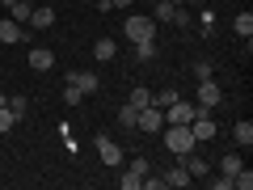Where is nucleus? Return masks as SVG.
I'll return each instance as SVG.
<instances>
[{"instance_id": "obj_1", "label": "nucleus", "mask_w": 253, "mask_h": 190, "mask_svg": "<svg viewBox=\"0 0 253 190\" xmlns=\"http://www.w3.org/2000/svg\"><path fill=\"white\" fill-rule=\"evenodd\" d=\"M161 140H165V148H169L177 161H181V156H190L194 148H199V144H194V136H190V127H177V123H165Z\"/></svg>"}, {"instance_id": "obj_2", "label": "nucleus", "mask_w": 253, "mask_h": 190, "mask_svg": "<svg viewBox=\"0 0 253 190\" xmlns=\"http://www.w3.org/2000/svg\"><path fill=\"white\" fill-rule=\"evenodd\" d=\"M123 34L131 38V43H148V38H156V21H152V13H131V17L123 21Z\"/></svg>"}, {"instance_id": "obj_3", "label": "nucleus", "mask_w": 253, "mask_h": 190, "mask_svg": "<svg viewBox=\"0 0 253 190\" xmlns=\"http://www.w3.org/2000/svg\"><path fill=\"white\" fill-rule=\"evenodd\" d=\"M135 131H144V136H161L165 131V110L161 106H144L135 118Z\"/></svg>"}, {"instance_id": "obj_4", "label": "nucleus", "mask_w": 253, "mask_h": 190, "mask_svg": "<svg viewBox=\"0 0 253 190\" xmlns=\"http://www.w3.org/2000/svg\"><path fill=\"white\" fill-rule=\"evenodd\" d=\"M93 144H97V156H101V165H110V169H123V165H126L123 148H118V144H114L110 136H97Z\"/></svg>"}, {"instance_id": "obj_5", "label": "nucleus", "mask_w": 253, "mask_h": 190, "mask_svg": "<svg viewBox=\"0 0 253 190\" xmlns=\"http://www.w3.org/2000/svg\"><path fill=\"white\" fill-rule=\"evenodd\" d=\"M199 114V106H194V101H169V106H165V123H177V127H190V118Z\"/></svg>"}, {"instance_id": "obj_6", "label": "nucleus", "mask_w": 253, "mask_h": 190, "mask_svg": "<svg viewBox=\"0 0 253 190\" xmlns=\"http://www.w3.org/2000/svg\"><path fill=\"white\" fill-rule=\"evenodd\" d=\"M190 136H194V144H207V140H215V123H211V110H199V114L190 118Z\"/></svg>"}, {"instance_id": "obj_7", "label": "nucleus", "mask_w": 253, "mask_h": 190, "mask_svg": "<svg viewBox=\"0 0 253 190\" xmlns=\"http://www.w3.org/2000/svg\"><path fill=\"white\" fill-rule=\"evenodd\" d=\"M219 101H224V89L215 85V76H211V81H199V101H194V106L199 110H215Z\"/></svg>"}, {"instance_id": "obj_8", "label": "nucleus", "mask_w": 253, "mask_h": 190, "mask_svg": "<svg viewBox=\"0 0 253 190\" xmlns=\"http://www.w3.org/2000/svg\"><path fill=\"white\" fill-rule=\"evenodd\" d=\"M161 182H165V186H169V190H181V186H190V182H194V178H190V173H186V165H173V169L169 173H161Z\"/></svg>"}, {"instance_id": "obj_9", "label": "nucleus", "mask_w": 253, "mask_h": 190, "mask_svg": "<svg viewBox=\"0 0 253 190\" xmlns=\"http://www.w3.org/2000/svg\"><path fill=\"white\" fill-rule=\"evenodd\" d=\"M30 68H34V72H51V68H55V51L34 47V51H30Z\"/></svg>"}, {"instance_id": "obj_10", "label": "nucleus", "mask_w": 253, "mask_h": 190, "mask_svg": "<svg viewBox=\"0 0 253 190\" xmlns=\"http://www.w3.org/2000/svg\"><path fill=\"white\" fill-rule=\"evenodd\" d=\"M72 85H76V89L84 93V97H89V93H97V89H101L97 72H72Z\"/></svg>"}, {"instance_id": "obj_11", "label": "nucleus", "mask_w": 253, "mask_h": 190, "mask_svg": "<svg viewBox=\"0 0 253 190\" xmlns=\"http://www.w3.org/2000/svg\"><path fill=\"white\" fill-rule=\"evenodd\" d=\"M181 165H186V173H190V178H207V173H211V165L203 161L199 152H190V156H181Z\"/></svg>"}, {"instance_id": "obj_12", "label": "nucleus", "mask_w": 253, "mask_h": 190, "mask_svg": "<svg viewBox=\"0 0 253 190\" xmlns=\"http://www.w3.org/2000/svg\"><path fill=\"white\" fill-rule=\"evenodd\" d=\"M173 13H177L173 0H156V4H152V21H156V26H161V21H165V26H173Z\"/></svg>"}, {"instance_id": "obj_13", "label": "nucleus", "mask_w": 253, "mask_h": 190, "mask_svg": "<svg viewBox=\"0 0 253 190\" xmlns=\"http://www.w3.org/2000/svg\"><path fill=\"white\" fill-rule=\"evenodd\" d=\"M114 55H118V43H114V38H97V43H93V59L106 63V59H114Z\"/></svg>"}, {"instance_id": "obj_14", "label": "nucleus", "mask_w": 253, "mask_h": 190, "mask_svg": "<svg viewBox=\"0 0 253 190\" xmlns=\"http://www.w3.org/2000/svg\"><path fill=\"white\" fill-rule=\"evenodd\" d=\"M241 169H245L241 152H224V156H219V173H228V178H232V173H241Z\"/></svg>"}, {"instance_id": "obj_15", "label": "nucleus", "mask_w": 253, "mask_h": 190, "mask_svg": "<svg viewBox=\"0 0 253 190\" xmlns=\"http://www.w3.org/2000/svg\"><path fill=\"white\" fill-rule=\"evenodd\" d=\"M0 43H21V26H17L13 17L0 21Z\"/></svg>"}, {"instance_id": "obj_16", "label": "nucleus", "mask_w": 253, "mask_h": 190, "mask_svg": "<svg viewBox=\"0 0 253 190\" xmlns=\"http://www.w3.org/2000/svg\"><path fill=\"white\" fill-rule=\"evenodd\" d=\"M232 136H236V144H241V148H253V123H249V118H241Z\"/></svg>"}, {"instance_id": "obj_17", "label": "nucleus", "mask_w": 253, "mask_h": 190, "mask_svg": "<svg viewBox=\"0 0 253 190\" xmlns=\"http://www.w3.org/2000/svg\"><path fill=\"white\" fill-rule=\"evenodd\" d=\"M232 30H236V34H241V38H253V13H249V9H245V13H236Z\"/></svg>"}, {"instance_id": "obj_18", "label": "nucleus", "mask_w": 253, "mask_h": 190, "mask_svg": "<svg viewBox=\"0 0 253 190\" xmlns=\"http://www.w3.org/2000/svg\"><path fill=\"white\" fill-rule=\"evenodd\" d=\"M30 26H34V30L55 26V9H34V13H30Z\"/></svg>"}, {"instance_id": "obj_19", "label": "nucleus", "mask_w": 253, "mask_h": 190, "mask_svg": "<svg viewBox=\"0 0 253 190\" xmlns=\"http://www.w3.org/2000/svg\"><path fill=\"white\" fill-rule=\"evenodd\" d=\"M135 118H139V110L131 106V101H126V106L118 110V127H123V131H135Z\"/></svg>"}, {"instance_id": "obj_20", "label": "nucleus", "mask_w": 253, "mask_h": 190, "mask_svg": "<svg viewBox=\"0 0 253 190\" xmlns=\"http://www.w3.org/2000/svg\"><path fill=\"white\" fill-rule=\"evenodd\" d=\"M131 106H135V110L152 106V89H148V85H135V89H131Z\"/></svg>"}, {"instance_id": "obj_21", "label": "nucleus", "mask_w": 253, "mask_h": 190, "mask_svg": "<svg viewBox=\"0 0 253 190\" xmlns=\"http://www.w3.org/2000/svg\"><path fill=\"white\" fill-rule=\"evenodd\" d=\"M30 13H34V4H30V0H21V4H9V17L17 21V26H21V21H30Z\"/></svg>"}, {"instance_id": "obj_22", "label": "nucleus", "mask_w": 253, "mask_h": 190, "mask_svg": "<svg viewBox=\"0 0 253 190\" xmlns=\"http://www.w3.org/2000/svg\"><path fill=\"white\" fill-rule=\"evenodd\" d=\"M13 127H17V114H13L9 106H0V136H9Z\"/></svg>"}, {"instance_id": "obj_23", "label": "nucleus", "mask_w": 253, "mask_h": 190, "mask_svg": "<svg viewBox=\"0 0 253 190\" xmlns=\"http://www.w3.org/2000/svg\"><path fill=\"white\" fill-rule=\"evenodd\" d=\"M135 59H156V38H148V43H135Z\"/></svg>"}, {"instance_id": "obj_24", "label": "nucleus", "mask_w": 253, "mask_h": 190, "mask_svg": "<svg viewBox=\"0 0 253 190\" xmlns=\"http://www.w3.org/2000/svg\"><path fill=\"white\" fill-rule=\"evenodd\" d=\"M232 190H253V173H249V169L232 173Z\"/></svg>"}, {"instance_id": "obj_25", "label": "nucleus", "mask_w": 253, "mask_h": 190, "mask_svg": "<svg viewBox=\"0 0 253 190\" xmlns=\"http://www.w3.org/2000/svg\"><path fill=\"white\" fill-rule=\"evenodd\" d=\"M169 101H177V89H161V93H152V106H169Z\"/></svg>"}, {"instance_id": "obj_26", "label": "nucleus", "mask_w": 253, "mask_h": 190, "mask_svg": "<svg viewBox=\"0 0 253 190\" xmlns=\"http://www.w3.org/2000/svg\"><path fill=\"white\" fill-rule=\"evenodd\" d=\"M4 106H9L13 114H17V123H21V118H26V110H30V101H26V97H9Z\"/></svg>"}, {"instance_id": "obj_27", "label": "nucleus", "mask_w": 253, "mask_h": 190, "mask_svg": "<svg viewBox=\"0 0 253 190\" xmlns=\"http://www.w3.org/2000/svg\"><path fill=\"white\" fill-rule=\"evenodd\" d=\"M63 101H68V106H81V101H84V93L76 89L72 81H68V89H63Z\"/></svg>"}, {"instance_id": "obj_28", "label": "nucleus", "mask_w": 253, "mask_h": 190, "mask_svg": "<svg viewBox=\"0 0 253 190\" xmlns=\"http://www.w3.org/2000/svg\"><path fill=\"white\" fill-rule=\"evenodd\" d=\"M139 182H144V178H135L131 169H123V178H118V186H123V190H139Z\"/></svg>"}, {"instance_id": "obj_29", "label": "nucleus", "mask_w": 253, "mask_h": 190, "mask_svg": "<svg viewBox=\"0 0 253 190\" xmlns=\"http://www.w3.org/2000/svg\"><path fill=\"white\" fill-rule=\"evenodd\" d=\"M126 169H131V173H135V178H144V173H148V156H135V161H131V165H126Z\"/></svg>"}, {"instance_id": "obj_30", "label": "nucleus", "mask_w": 253, "mask_h": 190, "mask_svg": "<svg viewBox=\"0 0 253 190\" xmlns=\"http://www.w3.org/2000/svg\"><path fill=\"white\" fill-rule=\"evenodd\" d=\"M173 26H177V30H186V26H190V13L181 9V4H177V13H173Z\"/></svg>"}, {"instance_id": "obj_31", "label": "nucleus", "mask_w": 253, "mask_h": 190, "mask_svg": "<svg viewBox=\"0 0 253 190\" xmlns=\"http://www.w3.org/2000/svg\"><path fill=\"white\" fill-rule=\"evenodd\" d=\"M194 76H199V81H211L215 72H211V63H194Z\"/></svg>"}, {"instance_id": "obj_32", "label": "nucleus", "mask_w": 253, "mask_h": 190, "mask_svg": "<svg viewBox=\"0 0 253 190\" xmlns=\"http://www.w3.org/2000/svg\"><path fill=\"white\" fill-rule=\"evenodd\" d=\"M139 186H144V190H165V182H161V178H148V173H144V182H139Z\"/></svg>"}, {"instance_id": "obj_33", "label": "nucleus", "mask_w": 253, "mask_h": 190, "mask_svg": "<svg viewBox=\"0 0 253 190\" xmlns=\"http://www.w3.org/2000/svg\"><path fill=\"white\" fill-rule=\"evenodd\" d=\"M211 186H215V190H232V178H228V173H224V178H211Z\"/></svg>"}, {"instance_id": "obj_34", "label": "nucleus", "mask_w": 253, "mask_h": 190, "mask_svg": "<svg viewBox=\"0 0 253 190\" xmlns=\"http://www.w3.org/2000/svg\"><path fill=\"white\" fill-rule=\"evenodd\" d=\"M110 9H131V0H110Z\"/></svg>"}, {"instance_id": "obj_35", "label": "nucleus", "mask_w": 253, "mask_h": 190, "mask_svg": "<svg viewBox=\"0 0 253 190\" xmlns=\"http://www.w3.org/2000/svg\"><path fill=\"white\" fill-rule=\"evenodd\" d=\"M9 4H21V0H4V9H9Z\"/></svg>"}, {"instance_id": "obj_36", "label": "nucleus", "mask_w": 253, "mask_h": 190, "mask_svg": "<svg viewBox=\"0 0 253 190\" xmlns=\"http://www.w3.org/2000/svg\"><path fill=\"white\" fill-rule=\"evenodd\" d=\"M4 101H9V97H4V93H0V106H4Z\"/></svg>"}, {"instance_id": "obj_37", "label": "nucleus", "mask_w": 253, "mask_h": 190, "mask_svg": "<svg viewBox=\"0 0 253 190\" xmlns=\"http://www.w3.org/2000/svg\"><path fill=\"white\" fill-rule=\"evenodd\" d=\"M173 4H186V0H173Z\"/></svg>"}, {"instance_id": "obj_38", "label": "nucleus", "mask_w": 253, "mask_h": 190, "mask_svg": "<svg viewBox=\"0 0 253 190\" xmlns=\"http://www.w3.org/2000/svg\"><path fill=\"white\" fill-rule=\"evenodd\" d=\"M76 4H84V0H76Z\"/></svg>"}]
</instances>
